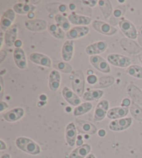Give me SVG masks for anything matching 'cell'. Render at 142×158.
<instances>
[{
    "label": "cell",
    "instance_id": "obj_48",
    "mask_svg": "<svg viewBox=\"0 0 142 158\" xmlns=\"http://www.w3.org/2000/svg\"><path fill=\"white\" fill-rule=\"evenodd\" d=\"M40 100L41 101H46L47 100V96L45 94H42L40 96Z\"/></svg>",
    "mask_w": 142,
    "mask_h": 158
},
{
    "label": "cell",
    "instance_id": "obj_16",
    "mask_svg": "<svg viewBox=\"0 0 142 158\" xmlns=\"http://www.w3.org/2000/svg\"><path fill=\"white\" fill-rule=\"evenodd\" d=\"M61 83V73L56 69H53L49 75V87L52 92H56L60 88Z\"/></svg>",
    "mask_w": 142,
    "mask_h": 158
},
{
    "label": "cell",
    "instance_id": "obj_27",
    "mask_svg": "<svg viewBox=\"0 0 142 158\" xmlns=\"http://www.w3.org/2000/svg\"><path fill=\"white\" fill-rule=\"evenodd\" d=\"M47 29L49 33L57 39L62 40L66 38V34L63 31V29L56 24H51L48 25Z\"/></svg>",
    "mask_w": 142,
    "mask_h": 158
},
{
    "label": "cell",
    "instance_id": "obj_28",
    "mask_svg": "<svg viewBox=\"0 0 142 158\" xmlns=\"http://www.w3.org/2000/svg\"><path fill=\"white\" fill-rule=\"evenodd\" d=\"M101 11L105 19H108L110 17L113 11V8L112 4L108 0H101L98 2Z\"/></svg>",
    "mask_w": 142,
    "mask_h": 158
},
{
    "label": "cell",
    "instance_id": "obj_2",
    "mask_svg": "<svg viewBox=\"0 0 142 158\" xmlns=\"http://www.w3.org/2000/svg\"><path fill=\"white\" fill-rule=\"evenodd\" d=\"M85 77L83 73L81 70H76L72 75V86L73 91L78 95V96L83 97L85 94Z\"/></svg>",
    "mask_w": 142,
    "mask_h": 158
},
{
    "label": "cell",
    "instance_id": "obj_54",
    "mask_svg": "<svg viewBox=\"0 0 142 158\" xmlns=\"http://www.w3.org/2000/svg\"><path fill=\"white\" fill-rule=\"evenodd\" d=\"M87 74L88 75H93V71H92V70H87Z\"/></svg>",
    "mask_w": 142,
    "mask_h": 158
},
{
    "label": "cell",
    "instance_id": "obj_8",
    "mask_svg": "<svg viewBox=\"0 0 142 158\" xmlns=\"http://www.w3.org/2000/svg\"><path fill=\"white\" fill-rule=\"evenodd\" d=\"M15 12L11 9H7L3 13L0 21V26L2 31L6 32L10 27L13 25V23L15 20Z\"/></svg>",
    "mask_w": 142,
    "mask_h": 158
},
{
    "label": "cell",
    "instance_id": "obj_55",
    "mask_svg": "<svg viewBox=\"0 0 142 158\" xmlns=\"http://www.w3.org/2000/svg\"><path fill=\"white\" fill-rule=\"evenodd\" d=\"M139 61H140L141 64H142V54H140V55L139 56Z\"/></svg>",
    "mask_w": 142,
    "mask_h": 158
},
{
    "label": "cell",
    "instance_id": "obj_56",
    "mask_svg": "<svg viewBox=\"0 0 142 158\" xmlns=\"http://www.w3.org/2000/svg\"><path fill=\"white\" fill-rule=\"evenodd\" d=\"M119 2H124V1H119Z\"/></svg>",
    "mask_w": 142,
    "mask_h": 158
},
{
    "label": "cell",
    "instance_id": "obj_10",
    "mask_svg": "<svg viewBox=\"0 0 142 158\" xmlns=\"http://www.w3.org/2000/svg\"><path fill=\"white\" fill-rule=\"evenodd\" d=\"M62 97L64 98L65 101L72 106H77L81 104V100L74 91L70 89L69 87L64 86L62 91Z\"/></svg>",
    "mask_w": 142,
    "mask_h": 158
},
{
    "label": "cell",
    "instance_id": "obj_24",
    "mask_svg": "<svg viewBox=\"0 0 142 158\" xmlns=\"http://www.w3.org/2000/svg\"><path fill=\"white\" fill-rule=\"evenodd\" d=\"M127 92L133 102L142 105V92L139 88L134 84H130L127 88Z\"/></svg>",
    "mask_w": 142,
    "mask_h": 158
},
{
    "label": "cell",
    "instance_id": "obj_30",
    "mask_svg": "<svg viewBox=\"0 0 142 158\" xmlns=\"http://www.w3.org/2000/svg\"><path fill=\"white\" fill-rule=\"evenodd\" d=\"M93 105L91 102H86L81 103L80 105L76 107L74 110L73 111V114L75 116H82L83 114L89 112V111H91L92 109Z\"/></svg>",
    "mask_w": 142,
    "mask_h": 158
},
{
    "label": "cell",
    "instance_id": "obj_22",
    "mask_svg": "<svg viewBox=\"0 0 142 158\" xmlns=\"http://www.w3.org/2000/svg\"><path fill=\"white\" fill-rule=\"evenodd\" d=\"M128 107H117L112 108L111 110L108 111L107 114V117L109 119L111 120H116L123 118L124 117L128 115Z\"/></svg>",
    "mask_w": 142,
    "mask_h": 158
},
{
    "label": "cell",
    "instance_id": "obj_45",
    "mask_svg": "<svg viewBox=\"0 0 142 158\" xmlns=\"http://www.w3.org/2000/svg\"><path fill=\"white\" fill-rule=\"evenodd\" d=\"M67 6H66V5L65 4H61V5H60V6H59V10L60 11H61V13H64V12H65L67 10Z\"/></svg>",
    "mask_w": 142,
    "mask_h": 158
},
{
    "label": "cell",
    "instance_id": "obj_25",
    "mask_svg": "<svg viewBox=\"0 0 142 158\" xmlns=\"http://www.w3.org/2000/svg\"><path fill=\"white\" fill-rule=\"evenodd\" d=\"M76 123H77L78 129L82 132L91 135L96 134L97 131V127L91 123L85 121H81V120H78Z\"/></svg>",
    "mask_w": 142,
    "mask_h": 158
},
{
    "label": "cell",
    "instance_id": "obj_33",
    "mask_svg": "<svg viewBox=\"0 0 142 158\" xmlns=\"http://www.w3.org/2000/svg\"><path fill=\"white\" fill-rule=\"evenodd\" d=\"M130 111L134 118L136 119V121L142 122V109L135 102L131 103L130 106Z\"/></svg>",
    "mask_w": 142,
    "mask_h": 158
},
{
    "label": "cell",
    "instance_id": "obj_44",
    "mask_svg": "<svg viewBox=\"0 0 142 158\" xmlns=\"http://www.w3.org/2000/svg\"><path fill=\"white\" fill-rule=\"evenodd\" d=\"M14 46L15 47V48H21L22 46V40L20 39H18L15 41Z\"/></svg>",
    "mask_w": 142,
    "mask_h": 158
},
{
    "label": "cell",
    "instance_id": "obj_51",
    "mask_svg": "<svg viewBox=\"0 0 142 158\" xmlns=\"http://www.w3.org/2000/svg\"><path fill=\"white\" fill-rule=\"evenodd\" d=\"M0 158H10V155L9 153H4L2 155Z\"/></svg>",
    "mask_w": 142,
    "mask_h": 158
},
{
    "label": "cell",
    "instance_id": "obj_13",
    "mask_svg": "<svg viewBox=\"0 0 142 158\" xmlns=\"http://www.w3.org/2000/svg\"><path fill=\"white\" fill-rule=\"evenodd\" d=\"M29 59L31 62L40 66H42L46 68H50L52 65L51 59L46 55L42 53L34 52L30 54Z\"/></svg>",
    "mask_w": 142,
    "mask_h": 158
},
{
    "label": "cell",
    "instance_id": "obj_35",
    "mask_svg": "<svg viewBox=\"0 0 142 158\" xmlns=\"http://www.w3.org/2000/svg\"><path fill=\"white\" fill-rule=\"evenodd\" d=\"M127 73L129 75L137 79H142V67L133 65L127 69Z\"/></svg>",
    "mask_w": 142,
    "mask_h": 158
},
{
    "label": "cell",
    "instance_id": "obj_53",
    "mask_svg": "<svg viewBox=\"0 0 142 158\" xmlns=\"http://www.w3.org/2000/svg\"><path fill=\"white\" fill-rule=\"evenodd\" d=\"M85 158H96V157H95V155L94 154L90 153V154L87 155V156Z\"/></svg>",
    "mask_w": 142,
    "mask_h": 158
},
{
    "label": "cell",
    "instance_id": "obj_19",
    "mask_svg": "<svg viewBox=\"0 0 142 158\" xmlns=\"http://www.w3.org/2000/svg\"><path fill=\"white\" fill-rule=\"evenodd\" d=\"M24 115V110L23 108L15 107L9 111L8 112L4 114L2 116H3L4 119L6 121L13 123L19 121V120L22 118Z\"/></svg>",
    "mask_w": 142,
    "mask_h": 158
},
{
    "label": "cell",
    "instance_id": "obj_47",
    "mask_svg": "<svg viewBox=\"0 0 142 158\" xmlns=\"http://www.w3.org/2000/svg\"><path fill=\"white\" fill-rule=\"evenodd\" d=\"M139 43H141L142 45V26L139 29Z\"/></svg>",
    "mask_w": 142,
    "mask_h": 158
},
{
    "label": "cell",
    "instance_id": "obj_12",
    "mask_svg": "<svg viewBox=\"0 0 142 158\" xmlns=\"http://www.w3.org/2000/svg\"><path fill=\"white\" fill-rule=\"evenodd\" d=\"M24 26L31 31H42L48 27L46 21L42 19L26 20L24 22Z\"/></svg>",
    "mask_w": 142,
    "mask_h": 158
},
{
    "label": "cell",
    "instance_id": "obj_14",
    "mask_svg": "<svg viewBox=\"0 0 142 158\" xmlns=\"http://www.w3.org/2000/svg\"><path fill=\"white\" fill-rule=\"evenodd\" d=\"M108 43L105 41H98L92 43L85 48V52L88 55L94 56L101 54L107 50Z\"/></svg>",
    "mask_w": 142,
    "mask_h": 158
},
{
    "label": "cell",
    "instance_id": "obj_1",
    "mask_svg": "<svg viewBox=\"0 0 142 158\" xmlns=\"http://www.w3.org/2000/svg\"><path fill=\"white\" fill-rule=\"evenodd\" d=\"M15 145L20 151L32 155H36L40 153V146L34 140L25 137H18L15 140Z\"/></svg>",
    "mask_w": 142,
    "mask_h": 158
},
{
    "label": "cell",
    "instance_id": "obj_52",
    "mask_svg": "<svg viewBox=\"0 0 142 158\" xmlns=\"http://www.w3.org/2000/svg\"><path fill=\"white\" fill-rule=\"evenodd\" d=\"M69 8L70 10H74L76 9V6L73 4H70L69 5Z\"/></svg>",
    "mask_w": 142,
    "mask_h": 158
},
{
    "label": "cell",
    "instance_id": "obj_5",
    "mask_svg": "<svg viewBox=\"0 0 142 158\" xmlns=\"http://www.w3.org/2000/svg\"><path fill=\"white\" fill-rule=\"evenodd\" d=\"M92 27L97 32L106 36H112L117 32V29L103 21L94 20L92 23Z\"/></svg>",
    "mask_w": 142,
    "mask_h": 158
},
{
    "label": "cell",
    "instance_id": "obj_15",
    "mask_svg": "<svg viewBox=\"0 0 142 158\" xmlns=\"http://www.w3.org/2000/svg\"><path fill=\"white\" fill-rule=\"evenodd\" d=\"M65 139L68 145L70 147H73L76 144L77 139V130L76 125L73 123H69L65 128Z\"/></svg>",
    "mask_w": 142,
    "mask_h": 158
},
{
    "label": "cell",
    "instance_id": "obj_7",
    "mask_svg": "<svg viewBox=\"0 0 142 158\" xmlns=\"http://www.w3.org/2000/svg\"><path fill=\"white\" fill-rule=\"evenodd\" d=\"M132 123V118H123L114 120L109 123V129L114 132H120L128 129Z\"/></svg>",
    "mask_w": 142,
    "mask_h": 158
},
{
    "label": "cell",
    "instance_id": "obj_32",
    "mask_svg": "<svg viewBox=\"0 0 142 158\" xmlns=\"http://www.w3.org/2000/svg\"><path fill=\"white\" fill-rule=\"evenodd\" d=\"M53 67L55 68V69L57 70H60L62 73H67L69 74L71 73L73 70V68L70 64H67V62L65 61H57L53 62Z\"/></svg>",
    "mask_w": 142,
    "mask_h": 158
},
{
    "label": "cell",
    "instance_id": "obj_49",
    "mask_svg": "<svg viewBox=\"0 0 142 158\" xmlns=\"http://www.w3.org/2000/svg\"><path fill=\"white\" fill-rule=\"evenodd\" d=\"M27 16H28L29 20H33V19H34V16H35V14H34V12H31V13H29V14L27 15Z\"/></svg>",
    "mask_w": 142,
    "mask_h": 158
},
{
    "label": "cell",
    "instance_id": "obj_34",
    "mask_svg": "<svg viewBox=\"0 0 142 158\" xmlns=\"http://www.w3.org/2000/svg\"><path fill=\"white\" fill-rule=\"evenodd\" d=\"M121 45H128L130 48V54H137L142 50V48L136 42L124 39L121 40Z\"/></svg>",
    "mask_w": 142,
    "mask_h": 158
},
{
    "label": "cell",
    "instance_id": "obj_3",
    "mask_svg": "<svg viewBox=\"0 0 142 158\" xmlns=\"http://www.w3.org/2000/svg\"><path fill=\"white\" fill-rule=\"evenodd\" d=\"M119 28L128 39L135 40L138 36V33L135 25L128 20H123L119 22Z\"/></svg>",
    "mask_w": 142,
    "mask_h": 158
},
{
    "label": "cell",
    "instance_id": "obj_11",
    "mask_svg": "<svg viewBox=\"0 0 142 158\" xmlns=\"http://www.w3.org/2000/svg\"><path fill=\"white\" fill-rule=\"evenodd\" d=\"M89 29L86 26H77L72 27L66 33V38L69 40L81 39L89 34Z\"/></svg>",
    "mask_w": 142,
    "mask_h": 158
},
{
    "label": "cell",
    "instance_id": "obj_4",
    "mask_svg": "<svg viewBox=\"0 0 142 158\" xmlns=\"http://www.w3.org/2000/svg\"><path fill=\"white\" fill-rule=\"evenodd\" d=\"M109 64L119 68H126L130 66L132 63L129 57L120 55L118 54H111L107 56Z\"/></svg>",
    "mask_w": 142,
    "mask_h": 158
},
{
    "label": "cell",
    "instance_id": "obj_39",
    "mask_svg": "<svg viewBox=\"0 0 142 158\" xmlns=\"http://www.w3.org/2000/svg\"><path fill=\"white\" fill-rule=\"evenodd\" d=\"M8 108H9V105L6 102H4L2 100L0 102V112H3L5 110H6Z\"/></svg>",
    "mask_w": 142,
    "mask_h": 158
},
{
    "label": "cell",
    "instance_id": "obj_36",
    "mask_svg": "<svg viewBox=\"0 0 142 158\" xmlns=\"http://www.w3.org/2000/svg\"><path fill=\"white\" fill-rule=\"evenodd\" d=\"M114 82V79L111 76H105V77H101L99 79V83L98 85L100 88H107L111 85H112Z\"/></svg>",
    "mask_w": 142,
    "mask_h": 158
},
{
    "label": "cell",
    "instance_id": "obj_9",
    "mask_svg": "<svg viewBox=\"0 0 142 158\" xmlns=\"http://www.w3.org/2000/svg\"><path fill=\"white\" fill-rule=\"evenodd\" d=\"M109 109V102L107 100H103L98 103L95 108L94 120L95 121H101L107 116Z\"/></svg>",
    "mask_w": 142,
    "mask_h": 158
},
{
    "label": "cell",
    "instance_id": "obj_41",
    "mask_svg": "<svg viewBox=\"0 0 142 158\" xmlns=\"http://www.w3.org/2000/svg\"><path fill=\"white\" fill-rule=\"evenodd\" d=\"M114 15L116 18H119L120 16L122 15V11L121 9H116L114 11Z\"/></svg>",
    "mask_w": 142,
    "mask_h": 158
},
{
    "label": "cell",
    "instance_id": "obj_46",
    "mask_svg": "<svg viewBox=\"0 0 142 158\" xmlns=\"http://www.w3.org/2000/svg\"><path fill=\"white\" fill-rule=\"evenodd\" d=\"M98 134H99V137H104V136L106 135V132H105V130L101 129V130H99V132H98Z\"/></svg>",
    "mask_w": 142,
    "mask_h": 158
},
{
    "label": "cell",
    "instance_id": "obj_6",
    "mask_svg": "<svg viewBox=\"0 0 142 158\" xmlns=\"http://www.w3.org/2000/svg\"><path fill=\"white\" fill-rule=\"evenodd\" d=\"M89 61L93 67H94L97 70L103 73H110L111 69L108 63L99 55L91 56L89 58Z\"/></svg>",
    "mask_w": 142,
    "mask_h": 158
},
{
    "label": "cell",
    "instance_id": "obj_40",
    "mask_svg": "<svg viewBox=\"0 0 142 158\" xmlns=\"http://www.w3.org/2000/svg\"><path fill=\"white\" fill-rule=\"evenodd\" d=\"M130 105H131V102L128 98H124V100H123L121 105H123V107H129V106H130Z\"/></svg>",
    "mask_w": 142,
    "mask_h": 158
},
{
    "label": "cell",
    "instance_id": "obj_43",
    "mask_svg": "<svg viewBox=\"0 0 142 158\" xmlns=\"http://www.w3.org/2000/svg\"><path fill=\"white\" fill-rule=\"evenodd\" d=\"M6 149V144L4 141L1 139L0 140V151H4V150Z\"/></svg>",
    "mask_w": 142,
    "mask_h": 158
},
{
    "label": "cell",
    "instance_id": "obj_18",
    "mask_svg": "<svg viewBox=\"0 0 142 158\" xmlns=\"http://www.w3.org/2000/svg\"><path fill=\"white\" fill-rule=\"evenodd\" d=\"M13 59L15 64L20 69L27 68V61L25 52L22 48H15L13 52Z\"/></svg>",
    "mask_w": 142,
    "mask_h": 158
},
{
    "label": "cell",
    "instance_id": "obj_20",
    "mask_svg": "<svg viewBox=\"0 0 142 158\" xmlns=\"http://www.w3.org/2000/svg\"><path fill=\"white\" fill-rule=\"evenodd\" d=\"M69 23L74 25L83 26L88 25L92 22V18L85 15H81L76 13H71L67 18Z\"/></svg>",
    "mask_w": 142,
    "mask_h": 158
},
{
    "label": "cell",
    "instance_id": "obj_23",
    "mask_svg": "<svg viewBox=\"0 0 142 158\" xmlns=\"http://www.w3.org/2000/svg\"><path fill=\"white\" fill-rule=\"evenodd\" d=\"M91 146L89 144L85 143L75 148L69 154V158H85L90 154Z\"/></svg>",
    "mask_w": 142,
    "mask_h": 158
},
{
    "label": "cell",
    "instance_id": "obj_31",
    "mask_svg": "<svg viewBox=\"0 0 142 158\" xmlns=\"http://www.w3.org/2000/svg\"><path fill=\"white\" fill-rule=\"evenodd\" d=\"M55 20L57 25H58L61 28L63 29L64 31H69L71 29V23L68 19H67L65 16L61 14H57L55 16Z\"/></svg>",
    "mask_w": 142,
    "mask_h": 158
},
{
    "label": "cell",
    "instance_id": "obj_38",
    "mask_svg": "<svg viewBox=\"0 0 142 158\" xmlns=\"http://www.w3.org/2000/svg\"><path fill=\"white\" fill-rule=\"evenodd\" d=\"M98 2H99L96 1V0H92V1H91V0H89V1H87V0H84V1H83V4L88 5V6H91V7H94L96 6Z\"/></svg>",
    "mask_w": 142,
    "mask_h": 158
},
{
    "label": "cell",
    "instance_id": "obj_17",
    "mask_svg": "<svg viewBox=\"0 0 142 158\" xmlns=\"http://www.w3.org/2000/svg\"><path fill=\"white\" fill-rule=\"evenodd\" d=\"M18 33V27L16 24H13L12 27L5 32L4 43L8 48H12L17 40Z\"/></svg>",
    "mask_w": 142,
    "mask_h": 158
},
{
    "label": "cell",
    "instance_id": "obj_37",
    "mask_svg": "<svg viewBox=\"0 0 142 158\" xmlns=\"http://www.w3.org/2000/svg\"><path fill=\"white\" fill-rule=\"evenodd\" d=\"M97 77L95 75H88L87 77V81L88 84H91V85H94L97 83Z\"/></svg>",
    "mask_w": 142,
    "mask_h": 158
},
{
    "label": "cell",
    "instance_id": "obj_29",
    "mask_svg": "<svg viewBox=\"0 0 142 158\" xmlns=\"http://www.w3.org/2000/svg\"><path fill=\"white\" fill-rule=\"evenodd\" d=\"M103 92L102 90L97 89V90H91V91L85 92L83 96V98L85 101H95L100 99L103 96Z\"/></svg>",
    "mask_w": 142,
    "mask_h": 158
},
{
    "label": "cell",
    "instance_id": "obj_50",
    "mask_svg": "<svg viewBox=\"0 0 142 158\" xmlns=\"http://www.w3.org/2000/svg\"><path fill=\"white\" fill-rule=\"evenodd\" d=\"M3 89H4V86H3V79L1 77V98H2V95H3Z\"/></svg>",
    "mask_w": 142,
    "mask_h": 158
},
{
    "label": "cell",
    "instance_id": "obj_21",
    "mask_svg": "<svg viewBox=\"0 0 142 158\" xmlns=\"http://www.w3.org/2000/svg\"><path fill=\"white\" fill-rule=\"evenodd\" d=\"M73 50H74V47H73V40H68L64 43L61 51L62 59L64 60V61L69 62L72 60L73 54Z\"/></svg>",
    "mask_w": 142,
    "mask_h": 158
},
{
    "label": "cell",
    "instance_id": "obj_26",
    "mask_svg": "<svg viewBox=\"0 0 142 158\" xmlns=\"http://www.w3.org/2000/svg\"><path fill=\"white\" fill-rule=\"evenodd\" d=\"M15 13L21 15H28L29 13H31L35 10V7L32 4H25L23 2H18L15 4L13 7Z\"/></svg>",
    "mask_w": 142,
    "mask_h": 158
},
{
    "label": "cell",
    "instance_id": "obj_42",
    "mask_svg": "<svg viewBox=\"0 0 142 158\" xmlns=\"http://www.w3.org/2000/svg\"><path fill=\"white\" fill-rule=\"evenodd\" d=\"M6 56H7L6 52L4 51V50H2L1 54H0V57H1V61H0V63H1V64L2 62H3V61L4 60V59L6 58Z\"/></svg>",
    "mask_w": 142,
    "mask_h": 158
}]
</instances>
